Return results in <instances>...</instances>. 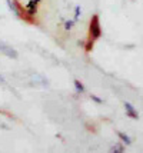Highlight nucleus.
I'll return each instance as SVG.
<instances>
[{"label": "nucleus", "mask_w": 143, "mask_h": 153, "mask_svg": "<svg viewBox=\"0 0 143 153\" xmlns=\"http://www.w3.org/2000/svg\"><path fill=\"white\" fill-rule=\"evenodd\" d=\"M102 36V27H100V22H99V16L93 14L92 20H90V37L92 40L99 39Z\"/></svg>", "instance_id": "f257e3e1"}, {"label": "nucleus", "mask_w": 143, "mask_h": 153, "mask_svg": "<svg viewBox=\"0 0 143 153\" xmlns=\"http://www.w3.org/2000/svg\"><path fill=\"white\" fill-rule=\"evenodd\" d=\"M0 53L3 54V56H6V57H9V59H17V57H19L17 50L13 49L10 45L3 43V42H0Z\"/></svg>", "instance_id": "f03ea898"}, {"label": "nucleus", "mask_w": 143, "mask_h": 153, "mask_svg": "<svg viewBox=\"0 0 143 153\" xmlns=\"http://www.w3.org/2000/svg\"><path fill=\"white\" fill-rule=\"evenodd\" d=\"M40 3V0H29L27 3L24 4V14L33 16L37 10V4Z\"/></svg>", "instance_id": "7ed1b4c3"}, {"label": "nucleus", "mask_w": 143, "mask_h": 153, "mask_svg": "<svg viewBox=\"0 0 143 153\" xmlns=\"http://www.w3.org/2000/svg\"><path fill=\"white\" fill-rule=\"evenodd\" d=\"M30 80H32V83H33L34 86H47L49 82L46 80V77L44 76H41V74L39 73H33L32 76H30Z\"/></svg>", "instance_id": "20e7f679"}, {"label": "nucleus", "mask_w": 143, "mask_h": 153, "mask_svg": "<svg viewBox=\"0 0 143 153\" xmlns=\"http://www.w3.org/2000/svg\"><path fill=\"white\" fill-rule=\"evenodd\" d=\"M7 6L10 9V12H13L17 17H24V13H23V10H20V7L16 4V1L14 0H6Z\"/></svg>", "instance_id": "39448f33"}, {"label": "nucleus", "mask_w": 143, "mask_h": 153, "mask_svg": "<svg viewBox=\"0 0 143 153\" xmlns=\"http://www.w3.org/2000/svg\"><path fill=\"white\" fill-rule=\"evenodd\" d=\"M123 106H124V110H126V113H127V116H130L132 119H137L139 117V113H137V110L135 109V107L130 105L129 102H124L123 103Z\"/></svg>", "instance_id": "423d86ee"}, {"label": "nucleus", "mask_w": 143, "mask_h": 153, "mask_svg": "<svg viewBox=\"0 0 143 153\" xmlns=\"http://www.w3.org/2000/svg\"><path fill=\"white\" fill-rule=\"evenodd\" d=\"M119 137H120V139L123 140V142H124V143H126V145H132V139H130L129 136H127V134H124V133H122V132H119Z\"/></svg>", "instance_id": "0eeeda50"}, {"label": "nucleus", "mask_w": 143, "mask_h": 153, "mask_svg": "<svg viewBox=\"0 0 143 153\" xmlns=\"http://www.w3.org/2000/svg\"><path fill=\"white\" fill-rule=\"evenodd\" d=\"M75 87H76V92H77V93H83V92H84V86H83L79 80H75Z\"/></svg>", "instance_id": "6e6552de"}, {"label": "nucleus", "mask_w": 143, "mask_h": 153, "mask_svg": "<svg viewBox=\"0 0 143 153\" xmlns=\"http://www.w3.org/2000/svg\"><path fill=\"white\" fill-rule=\"evenodd\" d=\"M75 23H76V20H66L64 22V30H70Z\"/></svg>", "instance_id": "1a4fd4ad"}, {"label": "nucleus", "mask_w": 143, "mask_h": 153, "mask_svg": "<svg viewBox=\"0 0 143 153\" xmlns=\"http://www.w3.org/2000/svg\"><path fill=\"white\" fill-rule=\"evenodd\" d=\"M110 152H124V149L122 147V145H116V146H113L112 149H110Z\"/></svg>", "instance_id": "9d476101"}, {"label": "nucleus", "mask_w": 143, "mask_h": 153, "mask_svg": "<svg viewBox=\"0 0 143 153\" xmlns=\"http://www.w3.org/2000/svg\"><path fill=\"white\" fill-rule=\"evenodd\" d=\"M80 13H82V10H80V7L77 6V7H76V12H75V20L79 19V16H80Z\"/></svg>", "instance_id": "9b49d317"}, {"label": "nucleus", "mask_w": 143, "mask_h": 153, "mask_svg": "<svg viewBox=\"0 0 143 153\" xmlns=\"http://www.w3.org/2000/svg\"><path fill=\"white\" fill-rule=\"evenodd\" d=\"M92 99L95 100L96 103H99V105H102V103H103V100L100 99V97H97V96H95V94H92Z\"/></svg>", "instance_id": "f8f14e48"}, {"label": "nucleus", "mask_w": 143, "mask_h": 153, "mask_svg": "<svg viewBox=\"0 0 143 153\" xmlns=\"http://www.w3.org/2000/svg\"><path fill=\"white\" fill-rule=\"evenodd\" d=\"M0 83H1V85H3L4 87H9V83H7L6 80L3 79V76H1V74H0Z\"/></svg>", "instance_id": "ddd939ff"}]
</instances>
